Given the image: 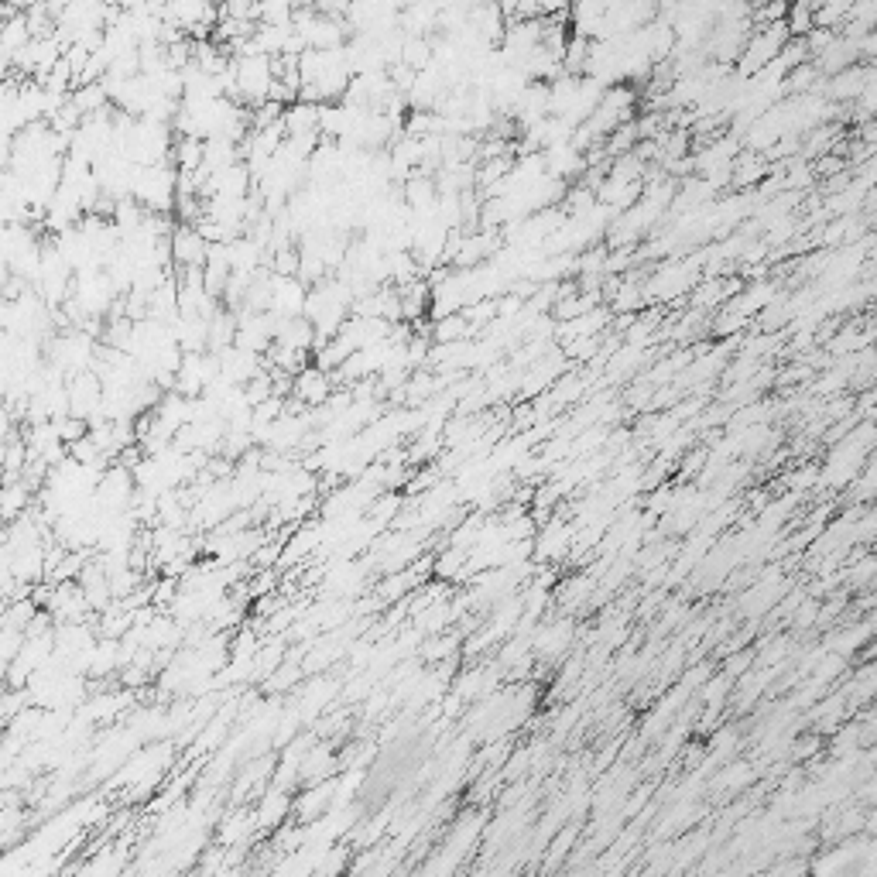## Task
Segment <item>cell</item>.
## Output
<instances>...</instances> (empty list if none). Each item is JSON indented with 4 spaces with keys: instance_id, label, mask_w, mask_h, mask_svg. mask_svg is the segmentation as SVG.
I'll return each instance as SVG.
<instances>
[{
    "instance_id": "6da1fadb",
    "label": "cell",
    "mask_w": 877,
    "mask_h": 877,
    "mask_svg": "<svg viewBox=\"0 0 877 877\" xmlns=\"http://www.w3.org/2000/svg\"><path fill=\"white\" fill-rule=\"evenodd\" d=\"M168 251H172V268L179 271H203L209 244L196 233L192 223H179L168 237Z\"/></svg>"
},
{
    "instance_id": "7a4b0ae2",
    "label": "cell",
    "mask_w": 877,
    "mask_h": 877,
    "mask_svg": "<svg viewBox=\"0 0 877 877\" xmlns=\"http://www.w3.org/2000/svg\"><path fill=\"white\" fill-rule=\"evenodd\" d=\"M333 391H336L333 377H329L326 370H319V367L309 364V367L302 370V374L292 377V394H288V398H295L302 408H323Z\"/></svg>"
},
{
    "instance_id": "3957f363",
    "label": "cell",
    "mask_w": 877,
    "mask_h": 877,
    "mask_svg": "<svg viewBox=\"0 0 877 877\" xmlns=\"http://www.w3.org/2000/svg\"><path fill=\"white\" fill-rule=\"evenodd\" d=\"M309 288L299 278H275L271 281V316L275 319H299L305 312Z\"/></svg>"
},
{
    "instance_id": "277c9868",
    "label": "cell",
    "mask_w": 877,
    "mask_h": 877,
    "mask_svg": "<svg viewBox=\"0 0 877 877\" xmlns=\"http://www.w3.org/2000/svg\"><path fill=\"white\" fill-rule=\"evenodd\" d=\"M610 323V316L603 309H593L586 312V316H576L569 319V323L559 326V340L562 343H573V340H590V336H597V329H603Z\"/></svg>"
},
{
    "instance_id": "5b68a950",
    "label": "cell",
    "mask_w": 877,
    "mask_h": 877,
    "mask_svg": "<svg viewBox=\"0 0 877 877\" xmlns=\"http://www.w3.org/2000/svg\"><path fill=\"white\" fill-rule=\"evenodd\" d=\"M28 42H31V31L24 14H11L7 21H0V48H4L7 55H18Z\"/></svg>"
},
{
    "instance_id": "8992f818",
    "label": "cell",
    "mask_w": 877,
    "mask_h": 877,
    "mask_svg": "<svg viewBox=\"0 0 877 877\" xmlns=\"http://www.w3.org/2000/svg\"><path fill=\"white\" fill-rule=\"evenodd\" d=\"M569 621H559V624H552V627H542V631H538V638H535V651L538 655H559L562 648L569 645V638H573V631H569Z\"/></svg>"
},
{
    "instance_id": "52a82bcc",
    "label": "cell",
    "mask_w": 877,
    "mask_h": 877,
    "mask_svg": "<svg viewBox=\"0 0 877 877\" xmlns=\"http://www.w3.org/2000/svg\"><path fill=\"white\" fill-rule=\"evenodd\" d=\"M24 504H28V490H24V487L11 484V487L0 490V511H4V514H18Z\"/></svg>"
}]
</instances>
